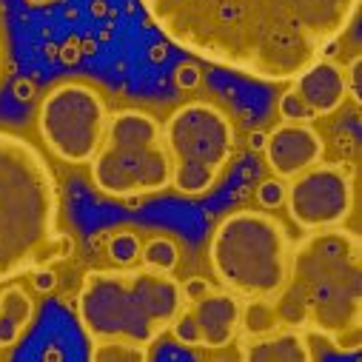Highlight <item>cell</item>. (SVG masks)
Listing matches in <instances>:
<instances>
[{
  "mask_svg": "<svg viewBox=\"0 0 362 362\" xmlns=\"http://www.w3.org/2000/svg\"><path fill=\"white\" fill-rule=\"evenodd\" d=\"M32 274H35V288L37 291H52L57 286V274L49 268H37V271H32Z\"/></svg>",
  "mask_w": 362,
  "mask_h": 362,
  "instance_id": "obj_20",
  "label": "cell"
},
{
  "mask_svg": "<svg viewBox=\"0 0 362 362\" xmlns=\"http://www.w3.org/2000/svg\"><path fill=\"white\" fill-rule=\"evenodd\" d=\"M0 356H4V348H0Z\"/></svg>",
  "mask_w": 362,
  "mask_h": 362,
  "instance_id": "obj_25",
  "label": "cell"
},
{
  "mask_svg": "<svg viewBox=\"0 0 362 362\" xmlns=\"http://www.w3.org/2000/svg\"><path fill=\"white\" fill-rule=\"evenodd\" d=\"M148 356V348H137L129 342H95L92 348V359H103V362H143Z\"/></svg>",
  "mask_w": 362,
  "mask_h": 362,
  "instance_id": "obj_17",
  "label": "cell"
},
{
  "mask_svg": "<svg viewBox=\"0 0 362 362\" xmlns=\"http://www.w3.org/2000/svg\"><path fill=\"white\" fill-rule=\"evenodd\" d=\"M140 259H143V265H148V268L174 271V265H177V259H180V248H177L168 237H154V240H148V243L143 245Z\"/></svg>",
  "mask_w": 362,
  "mask_h": 362,
  "instance_id": "obj_16",
  "label": "cell"
},
{
  "mask_svg": "<svg viewBox=\"0 0 362 362\" xmlns=\"http://www.w3.org/2000/svg\"><path fill=\"white\" fill-rule=\"evenodd\" d=\"M240 356L248 362H308L311 339L288 325H277L274 331H265L257 337H237Z\"/></svg>",
  "mask_w": 362,
  "mask_h": 362,
  "instance_id": "obj_13",
  "label": "cell"
},
{
  "mask_svg": "<svg viewBox=\"0 0 362 362\" xmlns=\"http://www.w3.org/2000/svg\"><path fill=\"white\" fill-rule=\"evenodd\" d=\"M186 305L183 286L171 271L117 265L88 271L77 291V317L95 342L154 345Z\"/></svg>",
  "mask_w": 362,
  "mask_h": 362,
  "instance_id": "obj_4",
  "label": "cell"
},
{
  "mask_svg": "<svg viewBox=\"0 0 362 362\" xmlns=\"http://www.w3.org/2000/svg\"><path fill=\"white\" fill-rule=\"evenodd\" d=\"M274 300L280 325L325 339L339 351H359L362 245L348 228H320L291 248L288 280Z\"/></svg>",
  "mask_w": 362,
  "mask_h": 362,
  "instance_id": "obj_2",
  "label": "cell"
},
{
  "mask_svg": "<svg viewBox=\"0 0 362 362\" xmlns=\"http://www.w3.org/2000/svg\"><path fill=\"white\" fill-rule=\"evenodd\" d=\"M180 83L194 86V83H197V71H194V69H183V71H180Z\"/></svg>",
  "mask_w": 362,
  "mask_h": 362,
  "instance_id": "obj_23",
  "label": "cell"
},
{
  "mask_svg": "<svg viewBox=\"0 0 362 362\" xmlns=\"http://www.w3.org/2000/svg\"><path fill=\"white\" fill-rule=\"evenodd\" d=\"M325 154V143L308 123H280L265 137V160L280 180H294L305 168L317 165Z\"/></svg>",
  "mask_w": 362,
  "mask_h": 362,
  "instance_id": "obj_11",
  "label": "cell"
},
{
  "mask_svg": "<svg viewBox=\"0 0 362 362\" xmlns=\"http://www.w3.org/2000/svg\"><path fill=\"white\" fill-rule=\"evenodd\" d=\"M286 197V192H283V186H280V180H268V183H262L259 186V203L262 206H280V200Z\"/></svg>",
  "mask_w": 362,
  "mask_h": 362,
  "instance_id": "obj_19",
  "label": "cell"
},
{
  "mask_svg": "<svg viewBox=\"0 0 362 362\" xmlns=\"http://www.w3.org/2000/svg\"><path fill=\"white\" fill-rule=\"evenodd\" d=\"M88 163L95 186L109 197H146L171 186L163 126L140 109H123L106 120L103 140Z\"/></svg>",
  "mask_w": 362,
  "mask_h": 362,
  "instance_id": "obj_6",
  "label": "cell"
},
{
  "mask_svg": "<svg viewBox=\"0 0 362 362\" xmlns=\"http://www.w3.org/2000/svg\"><path fill=\"white\" fill-rule=\"evenodd\" d=\"M345 83H348V95L359 98V57L351 63V74H345Z\"/></svg>",
  "mask_w": 362,
  "mask_h": 362,
  "instance_id": "obj_22",
  "label": "cell"
},
{
  "mask_svg": "<svg viewBox=\"0 0 362 362\" xmlns=\"http://www.w3.org/2000/svg\"><path fill=\"white\" fill-rule=\"evenodd\" d=\"M209 259L223 288L240 300L277 297L288 280L291 240L277 217L265 211H234L217 226Z\"/></svg>",
  "mask_w": 362,
  "mask_h": 362,
  "instance_id": "obj_5",
  "label": "cell"
},
{
  "mask_svg": "<svg viewBox=\"0 0 362 362\" xmlns=\"http://www.w3.org/2000/svg\"><path fill=\"white\" fill-rule=\"evenodd\" d=\"M286 203L291 220L300 228H337L354 211V177L342 163L320 160L291 180Z\"/></svg>",
  "mask_w": 362,
  "mask_h": 362,
  "instance_id": "obj_9",
  "label": "cell"
},
{
  "mask_svg": "<svg viewBox=\"0 0 362 362\" xmlns=\"http://www.w3.org/2000/svg\"><path fill=\"white\" fill-rule=\"evenodd\" d=\"M171 157V186L189 197L206 194L234 154V126L223 109L192 100L171 112L163 129Z\"/></svg>",
  "mask_w": 362,
  "mask_h": 362,
  "instance_id": "obj_7",
  "label": "cell"
},
{
  "mask_svg": "<svg viewBox=\"0 0 362 362\" xmlns=\"http://www.w3.org/2000/svg\"><path fill=\"white\" fill-rule=\"evenodd\" d=\"M211 286H209V280H200V277H194V280H189L186 286H183V297L186 300H197L200 294H206Z\"/></svg>",
  "mask_w": 362,
  "mask_h": 362,
  "instance_id": "obj_21",
  "label": "cell"
},
{
  "mask_svg": "<svg viewBox=\"0 0 362 362\" xmlns=\"http://www.w3.org/2000/svg\"><path fill=\"white\" fill-rule=\"evenodd\" d=\"M180 49L283 83L320 60L354 23L359 0H140Z\"/></svg>",
  "mask_w": 362,
  "mask_h": 362,
  "instance_id": "obj_1",
  "label": "cell"
},
{
  "mask_svg": "<svg viewBox=\"0 0 362 362\" xmlns=\"http://www.w3.org/2000/svg\"><path fill=\"white\" fill-rule=\"evenodd\" d=\"M0 71H4V49H0Z\"/></svg>",
  "mask_w": 362,
  "mask_h": 362,
  "instance_id": "obj_24",
  "label": "cell"
},
{
  "mask_svg": "<svg viewBox=\"0 0 362 362\" xmlns=\"http://www.w3.org/2000/svg\"><path fill=\"white\" fill-rule=\"evenodd\" d=\"M35 317V303L21 286L0 291V348L15 345Z\"/></svg>",
  "mask_w": 362,
  "mask_h": 362,
  "instance_id": "obj_14",
  "label": "cell"
},
{
  "mask_svg": "<svg viewBox=\"0 0 362 362\" xmlns=\"http://www.w3.org/2000/svg\"><path fill=\"white\" fill-rule=\"evenodd\" d=\"M140 251H143V245L132 231L112 234V240H109V257L117 265H134L140 259Z\"/></svg>",
  "mask_w": 362,
  "mask_h": 362,
  "instance_id": "obj_18",
  "label": "cell"
},
{
  "mask_svg": "<svg viewBox=\"0 0 362 362\" xmlns=\"http://www.w3.org/2000/svg\"><path fill=\"white\" fill-rule=\"evenodd\" d=\"M74 243L60 231L57 180L40 151L0 132V283L71 257Z\"/></svg>",
  "mask_w": 362,
  "mask_h": 362,
  "instance_id": "obj_3",
  "label": "cell"
},
{
  "mask_svg": "<svg viewBox=\"0 0 362 362\" xmlns=\"http://www.w3.org/2000/svg\"><path fill=\"white\" fill-rule=\"evenodd\" d=\"M243 300L228 288H209L197 300H186L171 322V334L183 345L226 348L240 334Z\"/></svg>",
  "mask_w": 362,
  "mask_h": 362,
  "instance_id": "obj_10",
  "label": "cell"
},
{
  "mask_svg": "<svg viewBox=\"0 0 362 362\" xmlns=\"http://www.w3.org/2000/svg\"><path fill=\"white\" fill-rule=\"evenodd\" d=\"M106 103L88 83H60L43 98L37 126L46 146L66 163H88L106 132Z\"/></svg>",
  "mask_w": 362,
  "mask_h": 362,
  "instance_id": "obj_8",
  "label": "cell"
},
{
  "mask_svg": "<svg viewBox=\"0 0 362 362\" xmlns=\"http://www.w3.org/2000/svg\"><path fill=\"white\" fill-rule=\"evenodd\" d=\"M288 92L300 103V109L305 115V123L314 120V117H325V115L337 112L348 98L345 71L334 60L320 57L294 77V88H288Z\"/></svg>",
  "mask_w": 362,
  "mask_h": 362,
  "instance_id": "obj_12",
  "label": "cell"
},
{
  "mask_svg": "<svg viewBox=\"0 0 362 362\" xmlns=\"http://www.w3.org/2000/svg\"><path fill=\"white\" fill-rule=\"evenodd\" d=\"M280 325L277 311H274V300L271 297H254L248 303H243V314H240V334L237 337H257L265 331H274Z\"/></svg>",
  "mask_w": 362,
  "mask_h": 362,
  "instance_id": "obj_15",
  "label": "cell"
}]
</instances>
